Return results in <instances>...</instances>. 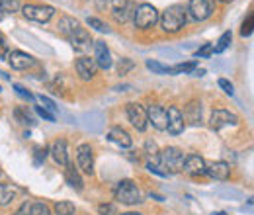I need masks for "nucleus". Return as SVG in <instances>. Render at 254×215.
<instances>
[{
    "label": "nucleus",
    "mask_w": 254,
    "mask_h": 215,
    "mask_svg": "<svg viewBox=\"0 0 254 215\" xmlns=\"http://www.w3.org/2000/svg\"><path fill=\"white\" fill-rule=\"evenodd\" d=\"M186 8L182 4H172L160 14V28L166 33H176L184 28L186 24Z\"/></svg>",
    "instance_id": "nucleus-1"
},
{
    "label": "nucleus",
    "mask_w": 254,
    "mask_h": 215,
    "mask_svg": "<svg viewBox=\"0 0 254 215\" xmlns=\"http://www.w3.org/2000/svg\"><path fill=\"white\" fill-rule=\"evenodd\" d=\"M159 22V10L153 4H139L133 10V24L137 30H149Z\"/></svg>",
    "instance_id": "nucleus-2"
},
{
    "label": "nucleus",
    "mask_w": 254,
    "mask_h": 215,
    "mask_svg": "<svg viewBox=\"0 0 254 215\" xmlns=\"http://www.w3.org/2000/svg\"><path fill=\"white\" fill-rule=\"evenodd\" d=\"M160 162L162 166L166 168V174H176V172H182V166H184V153L178 149V147H166L162 153H159Z\"/></svg>",
    "instance_id": "nucleus-3"
},
{
    "label": "nucleus",
    "mask_w": 254,
    "mask_h": 215,
    "mask_svg": "<svg viewBox=\"0 0 254 215\" xmlns=\"http://www.w3.org/2000/svg\"><path fill=\"white\" fill-rule=\"evenodd\" d=\"M116 200L126 204V206H137L141 204V190L133 180H122L116 188Z\"/></svg>",
    "instance_id": "nucleus-4"
},
{
    "label": "nucleus",
    "mask_w": 254,
    "mask_h": 215,
    "mask_svg": "<svg viewBox=\"0 0 254 215\" xmlns=\"http://www.w3.org/2000/svg\"><path fill=\"white\" fill-rule=\"evenodd\" d=\"M20 10L28 20L39 22V24H45L55 16V8L47 4H24Z\"/></svg>",
    "instance_id": "nucleus-5"
},
{
    "label": "nucleus",
    "mask_w": 254,
    "mask_h": 215,
    "mask_svg": "<svg viewBox=\"0 0 254 215\" xmlns=\"http://www.w3.org/2000/svg\"><path fill=\"white\" fill-rule=\"evenodd\" d=\"M186 12H190V16L197 22H203L207 18L213 16L215 12V2L213 0H190Z\"/></svg>",
    "instance_id": "nucleus-6"
},
{
    "label": "nucleus",
    "mask_w": 254,
    "mask_h": 215,
    "mask_svg": "<svg viewBox=\"0 0 254 215\" xmlns=\"http://www.w3.org/2000/svg\"><path fill=\"white\" fill-rule=\"evenodd\" d=\"M106 8L112 12V16L118 24H126L127 20L133 16V10H135L131 0H108Z\"/></svg>",
    "instance_id": "nucleus-7"
},
{
    "label": "nucleus",
    "mask_w": 254,
    "mask_h": 215,
    "mask_svg": "<svg viewBox=\"0 0 254 215\" xmlns=\"http://www.w3.org/2000/svg\"><path fill=\"white\" fill-rule=\"evenodd\" d=\"M76 164L84 174H94V153L88 143L78 145L76 149Z\"/></svg>",
    "instance_id": "nucleus-8"
},
{
    "label": "nucleus",
    "mask_w": 254,
    "mask_h": 215,
    "mask_svg": "<svg viewBox=\"0 0 254 215\" xmlns=\"http://www.w3.org/2000/svg\"><path fill=\"white\" fill-rule=\"evenodd\" d=\"M127 118H129V122L131 125L137 129V131H145L147 129V112H145V108L141 106V104H135V102H131V104H127Z\"/></svg>",
    "instance_id": "nucleus-9"
},
{
    "label": "nucleus",
    "mask_w": 254,
    "mask_h": 215,
    "mask_svg": "<svg viewBox=\"0 0 254 215\" xmlns=\"http://www.w3.org/2000/svg\"><path fill=\"white\" fill-rule=\"evenodd\" d=\"M186 123H184V118H182V112L176 108V106H170L166 110V129L170 135H180L184 131Z\"/></svg>",
    "instance_id": "nucleus-10"
},
{
    "label": "nucleus",
    "mask_w": 254,
    "mask_h": 215,
    "mask_svg": "<svg viewBox=\"0 0 254 215\" xmlns=\"http://www.w3.org/2000/svg\"><path fill=\"white\" fill-rule=\"evenodd\" d=\"M237 123H239V118L235 114L227 112V110H215L211 114V118H209V127L213 131H219L227 125H237Z\"/></svg>",
    "instance_id": "nucleus-11"
},
{
    "label": "nucleus",
    "mask_w": 254,
    "mask_h": 215,
    "mask_svg": "<svg viewBox=\"0 0 254 215\" xmlns=\"http://www.w3.org/2000/svg\"><path fill=\"white\" fill-rule=\"evenodd\" d=\"M66 39H68V41H70V45H72L74 49H78V51H86V49H90V47L94 45V41H92L90 33L84 30L82 26H78V28L72 31Z\"/></svg>",
    "instance_id": "nucleus-12"
},
{
    "label": "nucleus",
    "mask_w": 254,
    "mask_h": 215,
    "mask_svg": "<svg viewBox=\"0 0 254 215\" xmlns=\"http://www.w3.org/2000/svg\"><path fill=\"white\" fill-rule=\"evenodd\" d=\"M74 67H76V74H78L80 80H84V82L94 78L96 69H98L94 59H92V57H86V55H84V57H78Z\"/></svg>",
    "instance_id": "nucleus-13"
},
{
    "label": "nucleus",
    "mask_w": 254,
    "mask_h": 215,
    "mask_svg": "<svg viewBox=\"0 0 254 215\" xmlns=\"http://www.w3.org/2000/svg\"><path fill=\"white\" fill-rule=\"evenodd\" d=\"M205 160L199 154H188L184 158V166L182 170H186L190 176H205Z\"/></svg>",
    "instance_id": "nucleus-14"
},
{
    "label": "nucleus",
    "mask_w": 254,
    "mask_h": 215,
    "mask_svg": "<svg viewBox=\"0 0 254 215\" xmlns=\"http://www.w3.org/2000/svg\"><path fill=\"white\" fill-rule=\"evenodd\" d=\"M145 112H147V120L153 123L155 129L166 131V110H164L162 106H159V104H151L149 110H145Z\"/></svg>",
    "instance_id": "nucleus-15"
},
{
    "label": "nucleus",
    "mask_w": 254,
    "mask_h": 215,
    "mask_svg": "<svg viewBox=\"0 0 254 215\" xmlns=\"http://www.w3.org/2000/svg\"><path fill=\"white\" fill-rule=\"evenodd\" d=\"M8 63L16 71H26V69H32L33 65H35V59H33L32 55L24 53V51H10L8 53Z\"/></svg>",
    "instance_id": "nucleus-16"
},
{
    "label": "nucleus",
    "mask_w": 254,
    "mask_h": 215,
    "mask_svg": "<svg viewBox=\"0 0 254 215\" xmlns=\"http://www.w3.org/2000/svg\"><path fill=\"white\" fill-rule=\"evenodd\" d=\"M92 59L96 61V67H100L104 71H108L112 67V53H110V49L104 41H96L94 43V57Z\"/></svg>",
    "instance_id": "nucleus-17"
},
{
    "label": "nucleus",
    "mask_w": 254,
    "mask_h": 215,
    "mask_svg": "<svg viewBox=\"0 0 254 215\" xmlns=\"http://www.w3.org/2000/svg\"><path fill=\"white\" fill-rule=\"evenodd\" d=\"M80 120H82V125H84L88 131H92V133L102 131V127H104V123H106L104 114H102V112H96V110L94 112H86V114H82Z\"/></svg>",
    "instance_id": "nucleus-18"
},
{
    "label": "nucleus",
    "mask_w": 254,
    "mask_h": 215,
    "mask_svg": "<svg viewBox=\"0 0 254 215\" xmlns=\"http://www.w3.org/2000/svg\"><path fill=\"white\" fill-rule=\"evenodd\" d=\"M14 35L18 37V39H22V41H30V45H32L35 51H39V53H47V55H51L53 53V49L51 47H47L39 37H35L33 33H30V31H24V30H16L14 31Z\"/></svg>",
    "instance_id": "nucleus-19"
},
{
    "label": "nucleus",
    "mask_w": 254,
    "mask_h": 215,
    "mask_svg": "<svg viewBox=\"0 0 254 215\" xmlns=\"http://www.w3.org/2000/svg\"><path fill=\"white\" fill-rule=\"evenodd\" d=\"M205 174L211 176L213 180H227L231 174V166L225 160H217V162L205 164Z\"/></svg>",
    "instance_id": "nucleus-20"
},
{
    "label": "nucleus",
    "mask_w": 254,
    "mask_h": 215,
    "mask_svg": "<svg viewBox=\"0 0 254 215\" xmlns=\"http://www.w3.org/2000/svg\"><path fill=\"white\" fill-rule=\"evenodd\" d=\"M108 139H110L112 143H116L118 147H122V149H129V147L133 145L131 135L127 133L124 127H112L110 133H108Z\"/></svg>",
    "instance_id": "nucleus-21"
},
{
    "label": "nucleus",
    "mask_w": 254,
    "mask_h": 215,
    "mask_svg": "<svg viewBox=\"0 0 254 215\" xmlns=\"http://www.w3.org/2000/svg\"><path fill=\"white\" fill-rule=\"evenodd\" d=\"M49 153L53 154V158H55V162H57L59 166H66V164H68V153H66V141H64V139L53 141Z\"/></svg>",
    "instance_id": "nucleus-22"
},
{
    "label": "nucleus",
    "mask_w": 254,
    "mask_h": 215,
    "mask_svg": "<svg viewBox=\"0 0 254 215\" xmlns=\"http://www.w3.org/2000/svg\"><path fill=\"white\" fill-rule=\"evenodd\" d=\"M182 118L186 120V122H190V125H199L201 123V104L199 102H190L188 106H186V112L182 114Z\"/></svg>",
    "instance_id": "nucleus-23"
},
{
    "label": "nucleus",
    "mask_w": 254,
    "mask_h": 215,
    "mask_svg": "<svg viewBox=\"0 0 254 215\" xmlns=\"http://www.w3.org/2000/svg\"><path fill=\"white\" fill-rule=\"evenodd\" d=\"M64 178H66V184L70 186V188H74L76 192H80L82 188H84V182H82V178H80V174H78V168H74V164H66V170H64Z\"/></svg>",
    "instance_id": "nucleus-24"
},
{
    "label": "nucleus",
    "mask_w": 254,
    "mask_h": 215,
    "mask_svg": "<svg viewBox=\"0 0 254 215\" xmlns=\"http://www.w3.org/2000/svg\"><path fill=\"white\" fill-rule=\"evenodd\" d=\"M18 188L12 184H0V208H4V206H10L14 200H16V196H18Z\"/></svg>",
    "instance_id": "nucleus-25"
},
{
    "label": "nucleus",
    "mask_w": 254,
    "mask_h": 215,
    "mask_svg": "<svg viewBox=\"0 0 254 215\" xmlns=\"http://www.w3.org/2000/svg\"><path fill=\"white\" fill-rule=\"evenodd\" d=\"M78 26H80L78 20H74V18H70V16H63V18L59 20V24H57V28H59V31L63 33L64 37H68Z\"/></svg>",
    "instance_id": "nucleus-26"
},
{
    "label": "nucleus",
    "mask_w": 254,
    "mask_h": 215,
    "mask_svg": "<svg viewBox=\"0 0 254 215\" xmlns=\"http://www.w3.org/2000/svg\"><path fill=\"white\" fill-rule=\"evenodd\" d=\"M147 69H151L155 74H172V67L162 65L159 61H153V59H147Z\"/></svg>",
    "instance_id": "nucleus-27"
},
{
    "label": "nucleus",
    "mask_w": 254,
    "mask_h": 215,
    "mask_svg": "<svg viewBox=\"0 0 254 215\" xmlns=\"http://www.w3.org/2000/svg\"><path fill=\"white\" fill-rule=\"evenodd\" d=\"M231 41H233V33H231V31H225L221 37L217 39V45L213 47V53H223L225 49H229Z\"/></svg>",
    "instance_id": "nucleus-28"
},
{
    "label": "nucleus",
    "mask_w": 254,
    "mask_h": 215,
    "mask_svg": "<svg viewBox=\"0 0 254 215\" xmlns=\"http://www.w3.org/2000/svg\"><path fill=\"white\" fill-rule=\"evenodd\" d=\"M55 214L57 215H76L74 204H70V202H57V204H55Z\"/></svg>",
    "instance_id": "nucleus-29"
},
{
    "label": "nucleus",
    "mask_w": 254,
    "mask_h": 215,
    "mask_svg": "<svg viewBox=\"0 0 254 215\" xmlns=\"http://www.w3.org/2000/svg\"><path fill=\"white\" fill-rule=\"evenodd\" d=\"M20 2L18 0H0V10L6 14H14V12H20Z\"/></svg>",
    "instance_id": "nucleus-30"
},
{
    "label": "nucleus",
    "mask_w": 254,
    "mask_h": 215,
    "mask_svg": "<svg viewBox=\"0 0 254 215\" xmlns=\"http://www.w3.org/2000/svg\"><path fill=\"white\" fill-rule=\"evenodd\" d=\"M37 102H39V104H41V108H43V110H47L49 114H53V116L57 114V106H55V102H53L51 98H47V96L39 94V96H37Z\"/></svg>",
    "instance_id": "nucleus-31"
},
{
    "label": "nucleus",
    "mask_w": 254,
    "mask_h": 215,
    "mask_svg": "<svg viewBox=\"0 0 254 215\" xmlns=\"http://www.w3.org/2000/svg\"><path fill=\"white\" fill-rule=\"evenodd\" d=\"M197 69V61L190 63H180L176 67H172V74H178V72H193Z\"/></svg>",
    "instance_id": "nucleus-32"
},
{
    "label": "nucleus",
    "mask_w": 254,
    "mask_h": 215,
    "mask_svg": "<svg viewBox=\"0 0 254 215\" xmlns=\"http://www.w3.org/2000/svg\"><path fill=\"white\" fill-rule=\"evenodd\" d=\"M14 114H16V120H18V122L24 123V125H28V127H32L33 123H35L33 122V118L26 112V110H24V108H16V112H14Z\"/></svg>",
    "instance_id": "nucleus-33"
},
{
    "label": "nucleus",
    "mask_w": 254,
    "mask_h": 215,
    "mask_svg": "<svg viewBox=\"0 0 254 215\" xmlns=\"http://www.w3.org/2000/svg\"><path fill=\"white\" fill-rule=\"evenodd\" d=\"M86 24H88L90 28H94L96 31H100V33H110V28H108L102 20H98V18H86Z\"/></svg>",
    "instance_id": "nucleus-34"
},
{
    "label": "nucleus",
    "mask_w": 254,
    "mask_h": 215,
    "mask_svg": "<svg viewBox=\"0 0 254 215\" xmlns=\"http://www.w3.org/2000/svg\"><path fill=\"white\" fill-rule=\"evenodd\" d=\"M30 215H51V212H49V208L45 204L35 202V204L30 206Z\"/></svg>",
    "instance_id": "nucleus-35"
},
{
    "label": "nucleus",
    "mask_w": 254,
    "mask_h": 215,
    "mask_svg": "<svg viewBox=\"0 0 254 215\" xmlns=\"http://www.w3.org/2000/svg\"><path fill=\"white\" fill-rule=\"evenodd\" d=\"M135 67V63L131 61V59H127V57H124V59H120V63H118V74H127L131 69Z\"/></svg>",
    "instance_id": "nucleus-36"
},
{
    "label": "nucleus",
    "mask_w": 254,
    "mask_h": 215,
    "mask_svg": "<svg viewBox=\"0 0 254 215\" xmlns=\"http://www.w3.org/2000/svg\"><path fill=\"white\" fill-rule=\"evenodd\" d=\"M49 153V149L43 145V147H35V158H33V162H35V166H39L43 160H45V156Z\"/></svg>",
    "instance_id": "nucleus-37"
},
{
    "label": "nucleus",
    "mask_w": 254,
    "mask_h": 215,
    "mask_svg": "<svg viewBox=\"0 0 254 215\" xmlns=\"http://www.w3.org/2000/svg\"><path fill=\"white\" fill-rule=\"evenodd\" d=\"M98 214L100 215H118V210L114 204H100L98 206Z\"/></svg>",
    "instance_id": "nucleus-38"
},
{
    "label": "nucleus",
    "mask_w": 254,
    "mask_h": 215,
    "mask_svg": "<svg viewBox=\"0 0 254 215\" xmlns=\"http://www.w3.org/2000/svg\"><path fill=\"white\" fill-rule=\"evenodd\" d=\"M253 24H254V16L253 14H249V18L245 20L243 30H241V35H243V37H249V35L253 33Z\"/></svg>",
    "instance_id": "nucleus-39"
},
{
    "label": "nucleus",
    "mask_w": 254,
    "mask_h": 215,
    "mask_svg": "<svg viewBox=\"0 0 254 215\" xmlns=\"http://www.w3.org/2000/svg\"><path fill=\"white\" fill-rule=\"evenodd\" d=\"M217 194H219L221 198H237V200H241V198H243V194H241V192H237V190H225V188H219V190H217Z\"/></svg>",
    "instance_id": "nucleus-40"
},
{
    "label": "nucleus",
    "mask_w": 254,
    "mask_h": 215,
    "mask_svg": "<svg viewBox=\"0 0 254 215\" xmlns=\"http://www.w3.org/2000/svg\"><path fill=\"white\" fill-rule=\"evenodd\" d=\"M14 90H16L18 96H22V98H24V100H28V102H32L33 100V94L30 92V90H26L22 84H14Z\"/></svg>",
    "instance_id": "nucleus-41"
},
{
    "label": "nucleus",
    "mask_w": 254,
    "mask_h": 215,
    "mask_svg": "<svg viewBox=\"0 0 254 215\" xmlns=\"http://www.w3.org/2000/svg\"><path fill=\"white\" fill-rule=\"evenodd\" d=\"M145 153L151 154V156H159V147H157V143L149 139V141L145 143Z\"/></svg>",
    "instance_id": "nucleus-42"
},
{
    "label": "nucleus",
    "mask_w": 254,
    "mask_h": 215,
    "mask_svg": "<svg viewBox=\"0 0 254 215\" xmlns=\"http://www.w3.org/2000/svg\"><path fill=\"white\" fill-rule=\"evenodd\" d=\"M209 55H213V45L211 43H207V45H203L201 49L195 51V57H209Z\"/></svg>",
    "instance_id": "nucleus-43"
},
{
    "label": "nucleus",
    "mask_w": 254,
    "mask_h": 215,
    "mask_svg": "<svg viewBox=\"0 0 254 215\" xmlns=\"http://www.w3.org/2000/svg\"><path fill=\"white\" fill-rule=\"evenodd\" d=\"M35 114H37L39 118H43V120H47V122H55V116H53V114H49L47 110H43L41 106H35Z\"/></svg>",
    "instance_id": "nucleus-44"
},
{
    "label": "nucleus",
    "mask_w": 254,
    "mask_h": 215,
    "mask_svg": "<svg viewBox=\"0 0 254 215\" xmlns=\"http://www.w3.org/2000/svg\"><path fill=\"white\" fill-rule=\"evenodd\" d=\"M8 53H10V47H8V43L4 41V37H2V39H0V61L8 59Z\"/></svg>",
    "instance_id": "nucleus-45"
},
{
    "label": "nucleus",
    "mask_w": 254,
    "mask_h": 215,
    "mask_svg": "<svg viewBox=\"0 0 254 215\" xmlns=\"http://www.w3.org/2000/svg\"><path fill=\"white\" fill-rule=\"evenodd\" d=\"M219 86H221L227 94H231V96H233V92H235V86H233V84H231L227 78H219Z\"/></svg>",
    "instance_id": "nucleus-46"
},
{
    "label": "nucleus",
    "mask_w": 254,
    "mask_h": 215,
    "mask_svg": "<svg viewBox=\"0 0 254 215\" xmlns=\"http://www.w3.org/2000/svg\"><path fill=\"white\" fill-rule=\"evenodd\" d=\"M147 168H149L151 172H155V174H159V176H166V172H164V170H160L159 166H157V164H153V162H149V164H147Z\"/></svg>",
    "instance_id": "nucleus-47"
},
{
    "label": "nucleus",
    "mask_w": 254,
    "mask_h": 215,
    "mask_svg": "<svg viewBox=\"0 0 254 215\" xmlns=\"http://www.w3.org/2000/svg\"><path fill=\"white\" fill-rule=\"evenodd\" d=\"M26 214H30V206H28V204H24V206L20 208V212H18L16 215H26Z\"/></svg>",
    "instance_id": "nucleus-48"
},
{
    "label": "nucleus",
    "mask_w": 254,
    "mask_h": 215,
    "mask_svg": "<svg viewBox=\"0 0 254 215\" xmlns=\"http://www.w3.org/2000/svg\"><path fill=\"white\" fill-rule=\"evenodd\" d=\"M149 198H151V200H157V202H164V198H162V196H159V194H151Z\"/></svg>",
    "instance_id": "nucleus-49"
},
{
    "label": "nucleus",
    "mask_w": 254,
    "mask_h": 215,
    "mask_svg": "<svg viewBox=\"0 0 254 215\" xmlns=\"http://www.w3.org/2000/svg\"><path fill=\"white\" fill-rule=\"evenodd\" d=\"M131 86L129 84H124V86H116V90H120V92H126V90H129Z\"/></svg>",
    "instance_id": "nucleus-50"
},
{
    "label": "nucleus",
    "mask_w": 254,
    "mask_h": 215,
    "mask_svg": "<svg viewBox=\"0 0 254 215\" xmlns=\"http://www.w3.org/2000/svg\"><path fill=\"white\" fill-rule=\"evenodd\" d=\"M193 74H195V76H203V74H205V71H203V69H195V71H193Z\"/></svg>",
    "instance_id": "nucleus-51"
},
{
    "label": "nucleus",
    "mask_w": 254,
    "mask_h": 215,
    "mask_svg": "<svg viewBox=\"0 0 254 215\" xmlns=\"http://www.w3.org/2000/svg\"><path fill=\"white\" fill-rule=\"evenodd\" d=\"M211 215H227L225 212H215V214H211Z\"/></svg>",
    "instance_id": "nucleus-52"
},
{
    "label": "nucleus",
    "mask_w": 254,
    "mask_h": 215,
    "mask_svg": "<svg viewBox=\"0 0 254 215\" xmlns=\"http://www.w3.org/2000/svg\"><path fill=\"white\" fill-rule=\"evenodd\" d=\"M122 215H141V214H133V212H127V214H122Z\"/></svg>",
    "instance_id": "nucleus-53"
},
{
    "label": "nucleus",
    "mask_w": 254,
    "mask_h": 215,
    "mask_svg": "<svg viewBox=\"0 0 254 215\" xmlns=\"http://www.w3.org/2000/svg\"><path fill=\"white\" fill-rule=\"evenodd\" d=\"M4 16H6V14H4L2 10H0V20H4Z\"/></svg>",
    "instance_id": "nucleus-54"
},
{
    "label": "nucleus",
    "mask_w": 254,
    "mask_h": 215,
    "mask_svg": "<svg viewBox=\"0 0 254 215\" xmlns=\"http://www.w3.org/2000/svg\"><path fill=\"white\" fill-rule=\"evenodd\" d=\"M219 2H233V0H219Z\"/></svg>",
    "instance_id": "nucleus-55"
},
{
    "label": "nucleus",
    "mask_w": 254,
    "mask_h": 215,
    "mask_svg": "<svg viewBox=\"0 0 254 215\" xmlns=\"http://www.w3.org/2000/svg\"><path fill=\"white\" fill-rule=\"evenodd\" d=\"M0 39H2V33H0Z\"/></svg>",
    "instance_id": "nucleus-56"
},
{
    "label": "nucleus",
    "mask_w": 254,
    "mask_h": 215,
    "mask_svg": "<svg viewBox=\"0 0 254 215\" xmlns=\"http://www.w3.org/2000/svg\"><path fill=\"white\" fill-rule=\"evenodd\" d=\"M0 92H2V88H0Z\"/></svg>",
    "instance_id": "nucleus-57"
},
{
    "label": "nucleus",
    "mask_w": 254,
    "mask_h": 215,
    "mask_svg": "<svg viewBox=\"0 0 254 215\" xmlns=\"http://www.w3.org/2000/svg\"><path fill=\"white\" fill-rule=\"evenodd\" d=\"M0 176H2V172H0Z\"/></svg>",
    "instance_id": "nucleus-58"
}]
</instances>
